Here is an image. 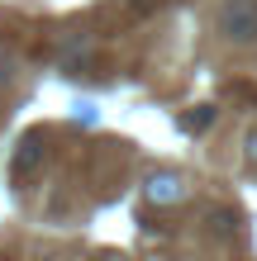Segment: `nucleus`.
I'll list each match as a JSON object with an SVG mask.
<instances>
[{"instance_id":"f257e3e1","label":"nucleus","mask_w":257,"mask_h":261,"mask_svg":"<svg viewBox=\"0 0 257 261\" xmlns=\"http://www.w3.org/2000/svg\"><path fill=\"white\" fill-rule=\"evenodd\" d=\"M215 19L229 43H252L257 38V0H224Z\"/></svg>"},{"instance_id":"f03ea898","label":"nucleus","mask_w":257,"mask_h":261,"mask_svg":"<svg viewBox=\"0 0 257 261\" xmlns=\"http://www.w3.org/2000/svg\"><path fill=\"white\" fill-rule=\"evenodd\" d=\"M143 195H148V204H181V199H186V180L176 171H153Z\"/></svg>"},{"instance_id":"7ed1b4c3","label":"nucleus","mask_w":257,"mask_h":261,"mask_svg":"<svg viewBox=\"0 0 257 261\" xmlns=\"http://www.w3.org/2000/svg\"><path fill=\"white\" fill-rule=\"evenodd\" d=\"M38 162H43V138H38V133H29L24 143H19V152H14V176H29Z\"/></svg>"},{"instance_id":"20e7f679","label":"nucleus","mask_w":257,"mask_h":261,"mask_svg":"<svg viewBox=\"0 0 257 261\" xmlns=\"http://www.w3.org/2000/svg\"><path fill=\"white\" fill-rule=\"evenodd\" d=\"M90 57V38H67V48H62V67L67 71H77V62H86Z\"/></svg>"},{"instance_id":"39448f33","label":"nucleus","mask_w":257,"mask_h":261,"mask_svg":"<svg viewBox=\"0 0 257 261\" xmlns=\"http://www.w3.org/2000/svg\"><path fill=\"white\" fill-rule=\"evenodd\" d=\"M209 124H215V110H209V105H200V114H186V119H181V128H186V133H205Z\"/></svg>"},{"instance_id":"423d86ee","label":"nucleus","mask_w":257,"mask_h":261,"mask_svg":"<svg viewBox=\"0 0 257 261\" xmlns=\"http://www.w3.org/2000/svg\"><path fill=\"white\" fill-rule=\"evenodd\" d=\"M10 81H14V57L0 48V86H10Z\"/></svg>"},{"instance_id":"0eeeda50","label":"nucleus","mask_w":257,"mask_h":261,"mask_svg":"<svg viewBox=\"0 0 257 261\" xmlns=\"http://www.w3.org/2000/svg\"><path fill=\"white\" fill-rule=\"evenodd\" d=\"M72 119L90 128V124H96V105H90V100H81V105H77V114H72Z\"/></svg>"},{"instance_id":"6e6552de","label":"nucleus","mask_w":257,"mask_h":261,"mask_svg":"<svg viewBox=\"0 0 257 261\" xmlns=\"http://www.w3.org/2000/svg\"><path fill=\"white\" fill-rule=\"evenodd\" d=\"M243 162H248V166H257V128L248 133V143H243Z\"/></svg>"}]
</instances>
